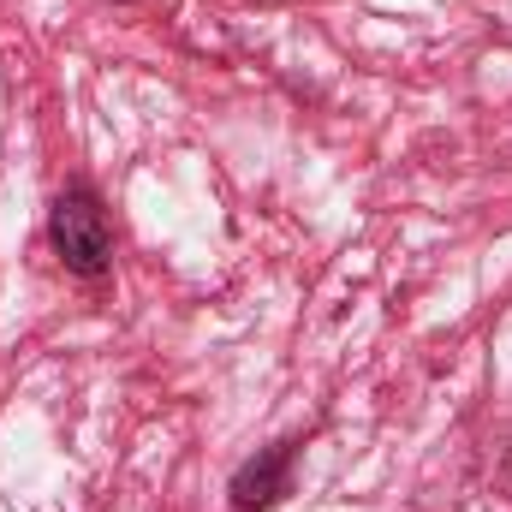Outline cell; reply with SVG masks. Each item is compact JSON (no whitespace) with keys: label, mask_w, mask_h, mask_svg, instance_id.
Segmentation results:
<instances>
[{"label":"cell","mask_w":512,"mask_h":512,"mask_svg":"<svg viewBox=\"0 0 512 512\" xmlns=\"http://www.w3.org/2000/svg\"><path fill=\"white\" fill-rule=\"evenodd\" d=\"M120 6H126V0H120Z\"/></svg>","instance_id":"3"},{"label":"cell","mask_w":512,"mask_h":512,"mask_svg":"<svg viewBox=\"0 0 512 512\" xmlns=\"http://www.w3.org/2000/svg\"><path fill=\"white\" fill-rule=\"evenodd\" d=\"M48 233H54V251H60V262H66L72 274H102V268H108V256H114L108 215H102V203H96L84 185L60 191Z\"/></svg>","instance_id":"1"},{"label":"cell","mask_w":512,"mask_h":512,"mask_svg":"<svg viewBox=\"0 0 512 512\" xmlns=\"http://www.w3.org/2000/svg\"><path fill=\"white\" fill-rule=\"evenodd\" d=\"M292 489V441H274L268 453H256L251 465L233 477V507L239 512H268Z\"/></svg>","instance_id":"2"}]
</instances>
